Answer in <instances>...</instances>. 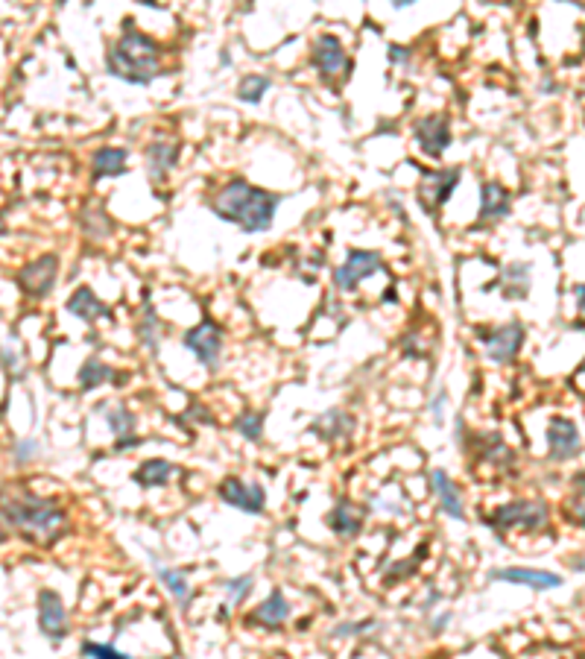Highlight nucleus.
Masks as SVG:
<instances>
[{"label": "nucleus", "mask_w": 585, "mask_h": 659, "mask_svg": "<svg viewBox=\"0 0 585 659\" xmlns=\"http://www.w3.org/2000/svg\"><path fill=\"white\" fill-rule=\"evenodd\" d=\"M486 442H489V446L483 449V460L495 463L498 469H510V466H512V451H510L507 442H503L498 434H489Z\"/></svg>", "instance_id": "31"}, {"label": "nucleus", "mask_w": 585, "mask_h": 659, "mask_svg": "<svg viewBox=\"0 0 585 659\" xmlns=\"http://www.w3.org/2000/svg\"><path fill=\"white\" fill-rule=\"evenodd\" d=\"M109 419V428H111V434L118 437V442H114V449L118 451H126L129 446H135L137 437H135V414L129 411V407H111V411L106 414Z\"/></svg>", "instance_id": "23"}, {"label": "nucleus", "mask_w": 585, "mask_h": 659, "mask_svg": "<svg viewBox=\"0 0 585 659\" xmlns=\"http://www.w3.org/2000/svg\"><path fill=\"white\" fill-rule=\"evenodd\" d=\"M363 521H366L363 513L349 502V498H340V502L334 504V510L328 513V528L342 539L358 537V533L363 530Z\"/></svg>", "instance_id": "18"}, {"label": "nucleus", "mask_w": 585, "mask_h": 659, "mask_svg": "<svg viewBox=\"0 0 585 659\" xmlns=\"http://www.w3.org/2000/svg\"><path fill=\"white\" fill-rule=\"evenodd\" d=\"M270 91V76H263V74H252L246 76L244 83H240L237 88V97L244 100V103H258V100L267 94Z\"/></svg>", "instance_id": "30"}, {"label": "nucleus", "mask_w": 585, "mask_h": 659, "mask_svg": "<svg viewBox=\"0 0 585 659\" xmlns=\"http://www.w3.org/2000/svg\"><path fill=\"white\" fill-rule=\"evenodd\" d=\"M211 206L217 218L237 223L244 232H263L272 226L279 200L270 191L249 185L246 179H232L226 188H220V194L214 197Z\"/></svg>", "instance_id": "2"}, {"label": "nucleus", "mask_w": 585, "mask_h": 659, "mask_svg": "<svg viewBox=\"0 0 585 659\" xmlns=\"http://www.w3.org/2000/svg\"><path fill=\"white\" fill-rule=\"evenodd\" d=\"M65 308L71 311L74 316H79V320H85V323H97V320H102V316H111L109 305H102L94 297V290H91V288H76Z\"/></svg>", "instance_id": "22"}, {"label": "nucleus", "mask_w": 585, "mask_h": 659, "mask_svg": "<svg viewBox=\"0 0 585 659\" xmlns=\"http://www.w3.org/2000/svg\"><path fill=\"white\" fill-rule=\"evenodd\" d=\"M39 628L50 642H62L67 630H71L62 598L56 595L53 589H41L39 592Z\"/></svg>", "instance_id": "12"}, {"label": "nucleus", "mask_w": 585, "mask_h": 659, "mask_svg": "<svg viewBox=\"0 0 585 659\" xmlns=\"http://www.w3.org/2000/svg\"><path fill=\"white\" fill-rule=\"evenodd\" d=\"M185 346L197 355V361L205 370H217L220 367V355H223V332L214 320H202L199 325H193L185 334Z\"/></svg>", "instance_id": "5"}, {"label": "nucleus", "mask_w": 585, "mask_h": 659, "mask_svg": "<svg viewBox=\"0 0 585 659\" xmlns=\"http://www.w3.org/2000/svg\"><path fill=\"white\" fill-rule=\"evenodd\" d=\"M573 293H577V302H580V311L585 314V285H580V288H573Z\"/></svg>", "instance_id": "40"}, {"label": "nucleus", "mask_w": 585, "mask_h": 659, "mask_svg": "<svg viewBox=\"0 0 585 659\" xmlns=\"http://www.w3.org/2000/svg\"><path fill=\"white\" fill-rule=\"evenodd\" d=\"M503 279H507V288H503V293H507L510 299L527 297V290H530V267H527V264H510L507 272H503Z\"/></svg>", "instance_id": "28"}, {"label": "nucleus", "mask_w": 585, "mask_h": 659, "mask_svg": "<svg viewBox=\"0 0 585 659\" xmlns=\"http://www.w3.org/2000/svg\"><path fill=\"white\" fill-rule=\"evenodd\" d=\"M314 65L316 71L323 74V79L328 83H337L349 71H351V62H349V53L342 48V41L337 36H319L314 41Z\"/></svg>", "instance_id": "7"}, {"label": "nucleus", "mask_w": 585, "mask_h": 659, "mask_svg": "<svg viewBox=\"0 0 585 659\" xmlns=\"http://www.w3.org/2000/svg\"><path fill=\"white\" fill-rule=\"evenodd\" d=\"M568 510H571V516L577 519V521H582L585 525V475H580L577 481H573V493H571V504H568ZM571 519V521H573Z\"/></svg>", "instance_id": "34"}, {"label": "nucleus", "mask_w": 585, "mask_h": 659, "mask_svg": "<svg viewBox=\"0 0 585 659\" xmlns=\"http://www.w3.org/2000/svg\"><path fill=\"white\" fill-rule=\"evenodd\" d=\"M489 525L507 533L512 528L521 530H545L550 525V507L545 502H527V498H519V502H510L498 507L495 513L489 516Z\"/></svg>", "instance_id": "4"}, {"label": "nucleus", "mask_w": 585, "mask_h": 659, "mask_svg": "<svg viewBox=\"0 0 585 659\" xmlns=\"http://www.w3.org/2000/svg\"><path fill=\"white\" fill-rule=\"evenodd\" d=\"M83 654H85L88 659H132L129 654H120L118 647L102 645V642H85V645H83Z\"/></svg>", "instance_id": "35"}, {"label": "nucleus", "mask_w": 585, "mask_h": 659, "mask_svg": "<svg viewBox=\"0 0 585 659\" xmlns=\"http://www.w3.org/2000/svg\"><path fill=\"white\" fill-rule=\"evenodd\" d=\"M354 425H358V419H354L349 411H340V407H334V411H328V414L319 416L311 431H314V434L323 437V440L337 442V440L351 437Z\"/></svg>", "instance_id": "19"}, {"label": "nucleus", "mask_w": 585, "mask_h": 659, "mask_svg": "<svg viewBox=\"0 0 585 659\" xmlns=\"http://www.w3.org/2000/svg\"><path fill=\"white\" fill-rule=\"evenodd\" d=\"M389 59H393V62H410V50L401 48V44H393V48H389Z\"/></svg>", "instance_id": "39"}, {"label": "nucleus", "mask_w": 585, "mask_h": 659, "mask_svg": "<svg viewBox=\"0 0 585 659\" xmlns=\"http://www.w3.org/2000/svg\"><path fill=\"white\" fill-rule=\"evenodd\" d=\"M510 214V191L498 182H486L480 191V223L501 220Z\"/></svg>", "instance_id": "20"}, {"label": "nucleus", "mask_w": 585, "mask_h": 659, "mask_svg": "<svg viewBox=\"0 0 585 659\" xmlns=\"http://www.w3.org/2000/svg\"><path fill=\"white\" fill-rule=\"evenodd\" d=\"M0 513H4L9 528L39 545H53L67 533L65 510L56 502H50V498L32 495L24 490L0 493Z\"/></svg>", "instance_id": "1"}, {"label": "nucleus", "mask_w": 585, "mask_h": 659, "mask_svg": "<svg viewBox=\"0 0 585 659\" xmlns=\"http://www.w3.org/2000/svg\"><path fill=\"white\" fill-rule=\"evenodd\" d=\"M287 619H290V604H287L281 589H275L263 604H258L255 610H252L249 624H258V628H263V630H279Z\"/></svg>", "instance_id": "17"}, {"label": "nucleus", "mask_w": 585, "mask_h": 659, "mask_svg": "<svg viewBox=\"0 0 585 659\" xmlns=\"http://www.w3.org/2000/svg\"><path fill=\"white\" fill-rule=\"evenodd\" d=\"M0 539H4V528H0Z\"/></svg>", "instance_id": "43"}, {"label": "nucleus", "mask_w": 585, "mask_h": 659, "mask_svg": "<svg viewBox=\"0 0 585 659\" xmlns=\"http://www.w3.org/2000/svg\"><path fill=\"white\" fill-rule=\"evenodd\" d=\"M39 454V442L36 440H24V442H18V449H15V460H30V458H36Z\"/></svg>", "instance_id": "36"}, {"label": "nucleus", "mask_w": 585, "mask_h": 659, "mask_svg": "<svg viewBox=\"0 0 585 659\" xmlns=\"http://www.w3.org/2000/svg\"><path fill=\"white\" fill-rule=\"evenodd\" d=\"M252 586H255V577H252V574L228 577V581L223 583L226 595H228V601H232V604H244V601L249 598V592H252Z\"/></svg>", "instance_id": "33"}, {"label": "nucleus", "mask_w": 585, "mask_h": 659, "mask_svg": "<svg viewBox=\"0 0 585 659\" xmlns=\"http://www.w3.org/2000/svg\"><path fill=\"white\" fill-rule=\"evenodd\" d=\"M111 378H114V370L109 363H102L100 358H88L83 363V370H79V390H94Z\"/></svg>", "instance_id": "27"}, {"label": "nucleus", "mask_w": 585, "mask_h": 659, "mask_svg": "<svg viewBox=\"0 0 585 659\" xmlns=\"http://www.w3.org/2000/svg\"><path fill=\"white\" fill-rule=\"evenodd\" d=\"M137 334H141V343L146 349H158V343H162V323H158V316L153 308H146L144 316H141V323H137Z\"/></svg>", "instance_id": "29"}, {"label": "nucleus", "mask_w": 585, "mask_h": 659, "mask_svg": "<svg viewBox=\"0 0 585 659\" xmlns=\"http://www.w3.org/2000/svg\"><path fill=\"white\" fill-rule=\"evenodd\" d=\"M235 428H237L240 437H246L249 442H258L263 437V416L255 411H246L235 419Z\"/></svg>", "instance_id": "32"}, {"label": "nucleus", "mask_w": 585, "mask_h": 659, "mask_svg": "<svg viewBox=\"0 0 585 659\" xmlns=\"http://www.w3.org/2000/svg\"><path fill=\"white\" fill-rule=\"evenodd\" d=\"M582 451V440L577 425L565 416H554L547 423V458L556 463H565L571 458H577Z\"/></svg>", "instance_id": "10"}, {"label": "nucleus", "mask_w": 585, "mask_h": 659, "mask_svg": "<svg viewBox=\"0 0 585 659\" xmlns=\"http://www.w3.org/2000/svg\"><path fill=\"white\" fill-rule=\"evenodd\" d=\"M123 170H126V150H118V147H102L91 158V176L94 179L120 176Z\"/></svg>", "instance_id": "25"}, {"label": "nucleus", "mask_w": 585, "mask_h": 659, "mask_svg": "<svg viewBox=\"0 0 585 659\" xmlns=\"http://www.w3.org/2000/svg\"><path fill=\"white\" fill-rule=\"evenodd\" d=\"M416 141L430 158H439L451 147V127L442 115H428L416 123Z\"/></svg>", "instance_id": "14"}, {"label": "nucleus", "mask_w": 585, "mask_h": 659, "mask_svg": "<svg viewBox=\"0 0 585 659\" xmlns=\"http://www.w3.org/2000/svg\"><path fill=\"white\" fill-rule=\"evenodd\" d=\"M580 375H585V363H582V367H580Z\"/></svg>", "instance_id": "42"}, {"label": "nucleus", "mask_w": 585, "mask_h": 659, "mask_svg": "<svg viewBox=\"0 0 585 659\" xmlns=\"http://www.w3.org/2000/svg\"><path fill=\"white\" fill-rule=\"evenodd\" d=\"M106 67L111 76L123 79L129 85H146L155 76H162V50L158 44L144 36L141 30L126 27L120 41L106 56Z\"/></svg>", "instance_id": "3"}, {"label": "nucleus", "mask_w": 585, "mask_h": 659, "mask_svg": "<svg viewBox=\"0 0 585 659\" xmlns=\"http://www.w3.org/2000/svg\"><path fill=\"white\" fill-rule=\"evenodd\" d=\"M372 628V621H366V624H340V628L334 630V636H340V639H346V636H351V633H366Z\"/></svg>", "instance_id": "37"}, {"label": "nucleus", "mask_w": 585, "mask_h": 659, "mask_svg": "<svg viewBox=\"0 0 585 659\" xmlns=\"http://www.w3.org/2000/svg\"><path fill=\"white\" fill-rule=\"evenodd\" d=\"M155 574H158V581H162V583L167 586L170 598H173L182 610H188L191 598H193V589H191V583H188L185 572H179V569H167V565H158V563H155Z\"/></svg>", "instance_id": "26"}, {"label": "nucleus", "mask_w": 585, "mask_h": 659, "mask_svg": "<svg viewBox=\"0 0 585 659\" xmlns=\"http://www.w3.org/2000/svg\"><path fill=\"white\" fill-rule=\"evenodd\" d=\"M463 170L460 167H448V170H433V174H424L421 185H419V200L428 214L439 211L442 202H448L454 194V188L460 185Z\"/></svg>", "instance_id": "9"}, {"label": "nucleus", "mask_w": 585, "mask_h": 659, "mask_svg": "<svg viewBox=\"0 0 585 659\" xmlns=\"http://www.w3.org/2000/svg\"><path fill=\"white\" fill-rule=\"evenodd\" d=\"M492 581L530 586V589H536V592H545V589H556V586H562V577H559V574H554V572H542V569H527V565H512V569H498V572H492Z\"/></svg>", "instance_id": "15"}, {"label": "nucleus", "mask_w": 585, "mask_h": 659, "mask_svg": "<svg viewBox=\"0 0 585 659\" xmlns=\"http://www.w3.org/2000/svg\"><path fill=\"white\" fill-rule=\"evenodd\" d=\"M445 399H448V393H445V390H439V393H436V399L430 402V414H433V419H436V423H442Z\"/></svg>", "instance_id": "38"}, {"label": "nucleus", "mask_w": 585, "mask_h": 659, "mask_svg": "<svg viewBox=\"0 0 585 659\" xmlns=\"http://www.w3.org/2000/svg\"><path fill=\"white\" fill-rule=\"evenodd\" d=\"M217 493H220L226 504L244 510V513H261L263 504H267V495H263L261 484H244L240 478H226Z\"/></svg>", "instance_id": "13"}, {"label": "nucleus", "mask_w": 585, "mask_h": 659, "mask_svg": "<svg viewBox=\"0 0 585 659\" xmlns=\"http://www.w3.org/2000/svg\"><path fill=\"white\" fill-rule=\"evenodd\" d=\"M430 490L436 495V502L445 510V516H451L456 521H465V504H463V495H460V486H456L448 472L442 469H433L430 472Z\"/></svg>", "instance_id": "16"}, {"label": "nucleus", "mask_w": 585, "mask_h": 659, "mask_svg": "<svg viewBox=\"0 0 585 659\" xmlns=\"http://www.w3.org/2000/svg\"><path fill=\"white\" fill-rule=\"evenodd\" d=\"M445 624H448V616H442V619H436V621L430 624V628H433V633H439V630L445 628Z\"/></svg>", "instance_id": "41"}, {"label": "nucleus", "mask_w": 585, "mask_h": 659, "mask_svg": "<svg viewBox=\"0 0 585 659\" xmlns=\"http://www.w3.org/2000/svg\"><path fill=\"white\" fill-rule=\"evenodd\" d=\"M179 162V144L173 141H155L146 147V170L153 182H162Z\"/></svg>", "instance_id": "21"}, {"label": "nucleus", "mask_w": 585, "mask_h": 659, "mask_svg": "<svg viewBox=\"0 0 585 659\" xmlns=\"http://www.w3.org/2000/svg\"><path fill=\"white\" fill-rule=\"evenodd\" d=\"M56 270H59V258L56 255H44L39 261H32L24 270L18 272V285L27 297L44 299L56 285Z\"/></svg>", "instance_id": "11"}, {"label": "nucleus", "mask_w": 585, "mask_h": 659, "mask_svg": "<svg viewBox=\"0 0 585 659\" xmlns=\"http://www.w3.org/2000/svg\"><path fill=\"white\" fill-rule=\"evenodd\" d=\"M384 267V261L377 253H369V249H351L349 258L334 270V285L337 290H354L363 279H369L372 272H377Z\"/></svg>", "instance_id": "8"}, {"label": "nucleus", "mask_w": 585, "mask_h": 659, "mask_svg": "<svg viewBox=\"0 0 585 659\" xmlns=\"http://www.w3.org/2000/svg\"><path fill=\"white\" fill-rule=\"evenodd\" d=\"M176 472L179 469L170 460L155 458V460H144L141 466H137L135 481L141 486H146V490H153V486H167L170 481L176 478Z\"/></svg>", "instance_id": "24"}, {"label": "nucleus", "mask_w": 585, "mask_h": 659, "mask_svg": "<svg viewBox=\"0 0 585 659\" xmlns=\"http://www.w3.org/2000/svg\"><path fill=\"white\" fill-rule=\"evenodd\" d=\"M477 337L483 340L486 355L495 363H512L524 343V325L507 323L501 328H483V332H477Z\"/></svg>", "instance_id": "6"}]
</instances>
